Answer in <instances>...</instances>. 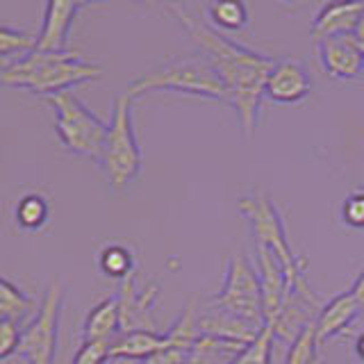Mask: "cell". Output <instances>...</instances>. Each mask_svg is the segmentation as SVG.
<instances>
[{"mask_svg": "<svg viewBox=\"0 0 364 364\" xmlns=\"http://www.w3.org/2000/svg\"><path fill=\"white\" fill-rule=\"evenodd\" d=\"M168 9L178 16L182 28L191 34V39L200 48V55L221 77L228 91V105H232L237 112L244 134L253 136L257 128L259 102L264 96V82L276 60L228 39L221 30L191 16L185 7L168 5Z\"/></svg>", "mask_w": 364, "mask_h": 364, "instance_id": "obj_1", "label": "cell"}, {"mask_svg": "<svg viewBox=\"0 0 364 364\" xmlns=\"http://www.w3.org/2000/svg\"><path fill=\"white\" fill-rule=\"evenodd\" d=\"M100 75L102 66L89 62L87 57L75 50H32L0 68V87L26 89L30 94L53 98L57 94H64V91H73L77 85L98 80Z\"/></svg>", "mask_w": 364, "mask_h": 364, "instance_id": "obj_2", "label": "cell"}, {"mask_svg": "<svg viewBox=\"0 0 364 364\" xmlns=\"http://www.w3.org/2000/svg\"><path fill=\"white\" fill-rule=\"evenodd\" d=\"M132 98L125 94L117 96L112 102V117L107 123V134L102 141L100 155L96 159L98 168L105 176L107 185L114 191H121L139 178L144 155L134 132L132 119Z\"/></svg>", "mask_w": 364, "mask_h": 364, "instance_id": "obj_3", "label": "cell"}, {"mask_svg": "<svg viewBox=\"0 0 364 364\" xmlns=\"http://www.w3.org/2000/svg\"><path fill=\"white\" fill-rule=\"evenodd\" d=\"M153 91H176V94L228 102L225 85L221 82V77L216 75L212 64L200 55L173 60L155 68V71L139 75L136 80H132L123 94L136 100L139 96L153 94Z\"/></svg>", "mask_w": 364, "mask_h": 364, "instance_id": "obj_4", "label": "cell"}, {"mask_svg": "<svg viewBox=\"0 0 364 364\" xmlns=\"http://www.w3.org/2000/svg\"><path fill=\"white\" fill-rule=\"evenodd\" d=\"M237 208L250 221L255 246L269 248L271 253L280 259L284 273H287L289 289L310 291V284H307V278H305V259L291 250L287 230H284V223L280 219V212L276 210V205L269 200L267 193L255 191V193H246V196H239Z\"/></svg>", "mask_w": 364, "mask_h": 364, "instance_id": "obj_5", "label": "cell"}, {"mask_svg": "<svg viewBox=\"0 0 364 364\" xmlns=\"http://www.w3.org/2000/svg\"><path fill=\"white\" fill-rule=\"evenodd\" d=\"M48 105L55 112V134L64 151L75 157L98 159L107 134V123L91 112L73 91L48 98Z\"/></svg>", "mask_w": 364, "mask_h": 364, "instance_id": "obj_6", "label": "cell"}, {"mask_svg": "<svg viewBox=\"0 0 364 364\" xmlns=\"http://www.w3.org/2000/svg\"><path fill=\"white\" fill-rule=\"evenodd\" d=\"M66 289L60 278H50L39 301L37 314L23 326L18 355L28 364H55Z\"/></svg>", "mask_w": 364, "mask_h": 364, "instance_id": "obj_7", "label": "cell"}, {"mask_svg": "<svg viewBox=\"0 0 364 364\" xmlns=\"http://www.w3.org/2000/svg\"><path fill=\"white\" fill-rule=\"evenodd\" d=\"M214 307L230 312L257 328H264V310H262V287L257 269L246 255H232L225 267V280L221 291L212 299Z\"/></svg>", "mask_w": 364, "mask_h": 364, "instance_id": "obj_8", "label": "cell"}, {"mask_svg": "<svg viewBox=\"0 0 364 364\" xmlns=\"http://www.w3.org/2000/svg\"><path fill=\"white\" fill-rule=\"evenodd\" d=\"M312 91V75L301 60L294 57H282L276 60L273 68L267 75L264 96L280 105H296L305 100Z\"/></svg>", "mask_w": 364, "mask_h": 364, "instance_id": "obj_9", "label": "cell"}, {"mask_svg": "<svg viewBox=\"0 0 364 364\" xmlns=\"http://www.w3.org/2000/svg\"><path fill=\"white\" fill-rule=\"evenodd\" d=\"M119 307H121V333H134V330H157L153 321V307L159 296V287L148 282L136 287L134 273L128 276L119 287Z\"/></svg>", "mask_w": 364, "mask_h": 364, "instance_id": "obj_10", "label": "cell"}, {"mask_svg": "<svg viewBox=\"0 0 364 364\" xmlns=\"http://www.w3.org/2000/svg\"><path fill=\"white\" fill-rule=\"evenodd\" d=\"M321 66L330 77L355 80L364 73V53L353 34H337L316 41Z\"/></svg>", "mask_w": 364, "mask_h": 364, "instance_id": "obj_11", "label": "cell"}, {"mask_svg": "<svg viewBox=\"0 0 364 364\" xmlns=\"http://www.w3.org/2000/svg\"><path fill=\"white\" fill-rule=\"evenodd\" d=\"M89 3H62L53 0L43 7V21L41 30L37 34V48L41 53H66L68 50V34L82 9H87Z\"/></svg>", "mask_w": 364, "mask_h": 364, "instance_id": "obj_12", "label": "cell"}, {"mask_svg": "<svg viewBox=\"0 0 364 364\" xmlns=\"http://www.w3.org/2000/svg\"><path fill=\"white\" fill-rule=\"evenodd\" d=\"M196 328H198V335L228 341V344H237V346H248L250 341H255L257 335L262 333V328L248 323L244 318H239L214 305H210V310L203 316H196Z\"/></svg>", "mask_w": 364, "mask_h": 364, "instance_id": "obj_13", "label": "cell"}, {"mask_svg": "<svg viewBox=\"0 0 364 364\" xmlns=\"http://www.w3.org/2000/svg\"><path fill=\"white\" fill-rule=\"evenodd\" d=\"M360 314H362V310H360L358 301L353 299L350 291H344V294L335 296L333 301H328L314 321V333H316L318 346H321L326 339L344 333Z\"/></svg>", "mask_w": 364, "mask_h": 364, "instance_id": "obj_14", "label": "cell"}, {"mask_svg": "<svg viewBox=\"0 0 364 364\" xmlns=\"http://www.w3.org/2000/svg\"><path fill=\"white\" fill-rule=\"evenodd\" d=\"M362 14H364V0L362 3L326 5L312 23V37L318 41L323 37H337V34H353Z\"/></svg>", "mask_w": 364, "mask_h": 364, "instance_id": "obj_15", "label": "cell"}, {"mask_svg": "<svg viewBox=\"0 0 364 364\" xmlns=\"http://www.w3.org/2000/svg\"><path fill=\"white\" fill-rule=\"evenodd\" d=\"M121 335V307L119 296H107L91 307L82 323V341H114Z\"/></svg>", "mask_w": 364, "mask_h": 364, "instance_id": "obj_16", "label": "cell"}, {"mask_svg": "<svg viewBox=\"0 0 364 364\" xmlns=\"http://www.w3.org/2000/svg\"><path fill=\"white\" fill-rule=\"evenodd\" d=\"M11 216L18 228L28 232H37L41 228L48 223V216H50V198L46 196L43 191L39 189H32L26 191L23 196L16 200L14 210H11Z\"/></svg>", "mask_w": 364, "mask_h": 364, "instance_id": "obj_17", "label": "cell"}, {"mask_svg": "<svg viewBox=\"0 0 364 364\" xmlns=\"http://www.w3.org/2000/svg\"><path fill=\"white\" fill-rule=\"evenodd\" d=\"M37 301L30 294L23 291L18 284L0 276V318L23 323L26 318L37 314Z\"/></svg>", "mask_w": 364, "mask_h": 364, "instance_id": "obj_18", "label": "cell"}, {"mask_svg": "<svg viewBox=\"0 0 364 364\" xmlns=\"http://www.w3.org/2000/svg\"><path fill=\"white\" fill-rule=\"evenodd\" d=\"M98 269L102 271V276L125 280L134 273V253L123 244H107L100 248L98 253Z\"/></svg>", "mask_w": 364, "mask_h": 364, "instance_id": "obj_19", "label": "cell"}, {"mask_svg": "<svg viewBox=\"0 0 364 364\" xmlns=\"http://www.w3.org/2000/svg\"><path fill=\"white\" fill-rule=\"evenodd\" d=\"M208 16L216 30H242L248 23V7L237 0H221L208 5Z\"/></svg>", "mask_w": 364, "mask_h": 364, "instance_id": "obj_20", "label": "cell"}, {"mask_svg": "<svg viewBox=\"0 0 364 364\" xmlns=\"http://www.w3.org/2000/svg\"><path fill=\"white\" fill-rule=\"evenodd\" d=\"M37 48V37L26 30L18 28H9V26H0V60L5 57H18L32 53Z\"/></svg>", "mask_w": 364, "mask_h": 364, "instance_id": "obj_21", "label": "cell"}, {"mask_svg": "<svg viewBox=\"0 0 364 364\" xmlns=\"http://www.w3.org/2000/svg\"><path fill=\"white\" fill-rule=\"evenodd\" d=\"M284 364H323V360L318 358V341L314 333V323L307 326L289 344Z\"/></svg>", "mask_w": 364, "mask_h": 364, "instance_id": "obj_22", "label": "cell"}, {"mask_svg": "<svg viewBox=\"0 0 364 364\" xmlns=\"http://www.w3.org/2000/svg\"><path fill=\"white\" fill-rule=\"evenodd\" d=\"M273 341L276 335L271 333V328H262L255 341H250L246 348H242L237 355L230 360V364H271V353H273Z\"/></svg>", "mask_w": 364, "mask_h": 364, "instance_id": "obj_23", "label": "cell"}, {"mask_svg": "<svg viewBox=\"0 0 364 364\" xmlns=\"http://www.w3.org/2000/svg\"><path fill=\"white\" fill-rule=\"evenodd\" d=\"M23 337V323L0 318V362L16 355Z\"/></svg>", "mask_w": 364, "mask_h": 364, "instance_id": "obj_24", "label": "cell"}, {"mask_svg": "<svg viewBox=\"0 0 364 364\" xmlns=\"http://www.w3.org/2000/svg\"><path fill=\"white\" fill-rule=\"evenodd\" d=\"M109 350L112 341H82L71 364H105L112 360Z\"/></svg>", "mask_w": 364, "mask_h": 364, "instance_id": "obj_25", "label": "cell"}, {"mask_svg": "<svg viewBox=\"0 0 364 364\" xmlns=\"http://www.w3.org/2000/svg\"><path fill=\"white\" fill-rule=\"evenodd\" d=\"M341 219H344L353 228H364V191L362 189H355L344 200V208H341Z\"/></svg>", "mask_w": 364, "mask_h": 364, "instance_id": "obj_26", "label": "cell"}, {"mask_svg": "<svg viewBox=\"0 0 364 364\" xmlns=\"http://www.w3.org/2000/svg\"><path fill=\"white\" fill-rule=\"evenodd\" d=\"M350 294H353V299L358 301L360 310L364 312V269H362V273H360V278L355 280V284L350 287Z\"/></svg>", "mask_w": 364, "mask_h": 364, "instance_id": "obj_27", "label": "cell"}, {"mask_svg": "<svg viewBox=\"0 0 364 364\" xmlns=\"http://www.w3.org/2000/svg\"><path fill=\"white\" fill-rule=\"evenodd\" d=\"M353 37H355V41L364 43V14H362V18H360V23H358L355 32H353Z\"/></svg>", "mask_w": 364, "mask_h": 364, "instance_id": "obj_28", "label": "cell"}, {"mask_svg": "<svg viewBox=\"0 0 364 364\" xmlns=\"http://www.w3.org/2000/svg\"><path fill=\"white\" fill-rule=\"evenodd\" d=\"M355 350H358V355L364 360V333L358 337V344H355Z\"/></svg>", "mask_w": 364, "mask_h": 364, "instance_id": "obj_29", "label": "cell"}, {"mask_svg": "<svg viewBox=\"0 0 364 364\" xmlns=\"http://www.w3.org/2000/svg\"><path fill=\"white\" fill-rule=\"evenodd\" d=\"M360 43V41H358ZM360 48H362V53H364V43H360Z\"/></svg>", "mask_w": 364, "mask_h": 364, "instance_id": "obj_30", "label": "cell"}, {"mask_svg": "<svg viewBox=\"0 0 364 364\" xmlns=\"http://www.w3.org/2000/svg\"><path fill=\"white\" fill-rule=\"evenodd\" d=\"M360 189H362V191H364V187H360Z\"/></svg>", "mask_w": 364, "mask_h": 364, "instance_id": "obj_31", "label": "cell"}]
</instances>
